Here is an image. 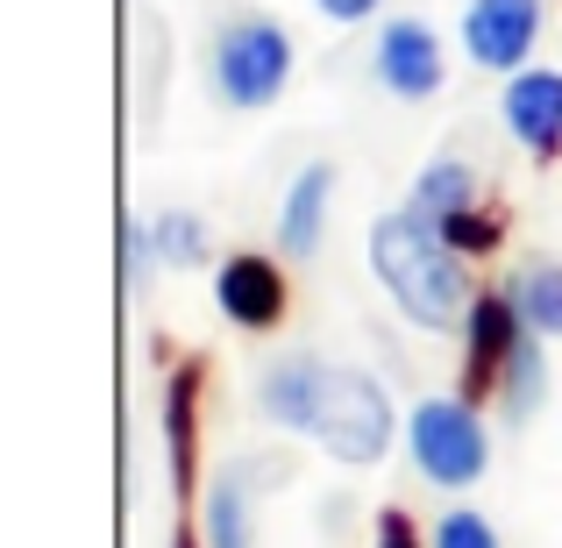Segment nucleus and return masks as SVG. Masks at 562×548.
<instances>
[{"instance_id": "obj_9", "label": "nucleus", "mask_w": 562, "mask_h": 548, "mask_svg": "<svg viewBox=\"0 0 562 548\" xmlns=\"http://www.w3.org/2000/svg\"><path fill=\"white\" fill-rule=\"evenodd\" d=\"M328 370L335 364H321L314 349H292V357L263 364V378H257L263 421L285 427V435H306V427H314V413H321V392H328Z\"/></svg>"}, {"instance_id": "obj_13", "label": "nucleus", "mask_w": 562, "mask_h": 548, "mask_svg": "<svg viewBox=\"0 0 562 548\" xmlns=\"http://www.w3.org/2000/svg\"><path fill=\"white\" fill-rule=\"evenodd\" d=\"M541 343H549V335H535V328H527L520 343H513L506 370H498V384H492L498 413H506L513 427H527L541 406H549V357H541Z\"/></svg>"}, {"instance_id": "obj_7", "label": "nucleus", "mask_w": 562, "mask_h": 548, "mask_svg": "<svg viewBox=\"0 0 562 548\" xmlns=\"http://www.w3.org/2000/svg\"><path fill=\"white\" fill-rule=\"evenodd\" d=\"M498 122L527 157H555L562 150V71L549 65H520L498 93Z\"/></svg>"}, {"instance_id": "obj_21", "label": "nucleus", "mask_w": 562, "mask_h": 548, "mask_svg": "<svg viewBox=\"0 0 562 548\" xmlns=\"http://www.w3.org/2000/svg\"><path fill=\"white\" fill-rule=\"evenodd\" d=\"M378 548H420V535H413V521H406L398 506L378 513Z\"/></svg>"}, {"instance_id": "obj_12", "label": "nucleus", "mask_w": 562, "mask_h": 548, "mask_svg": "<svg viewBox=\"0 0 562 548\" xmlns=\"http://www.w3.org/2000/svg\"><path fill=\"white\" fill-rule=\"evenodd\" d=\"M328 214H335V165H306L285 186V200H278V249L285 257H314L321 235H328Z\"/></svg>"}, {"instance_id": "obj_16", "label": "nucleus", "mask_w": 562, "mask_h": 548, "mask_svg": "<svg viewBox=\"0 0 562 548\" xmlns=\"http://www.w3.org/2000/svg\"><path fill=\"white\" fill-rule=\"evenodd\" d=\"M150 235H157V257H165L171 271H200L206 264V221L186 214V206H165V214L150 221Z\"/></svg>"}, {"instance_id": "obj_3", "label": "nucleus", "mask_w": 562, "mask_h": 548, "mask_svg": "<svg viewBox=\"0 0 562 548\" xmlns=\"http://www.w3.org/2000/svg\"><path fill=\"white\" fill-rule=\"evenodd\" d=\"M406 456L435 492H470L492 463V435L470 399H420L406 421Z\"/></svg>"}, {"instance_id": "obj_5", "label": "nucleus", "mask_w": 562, "mask_h": 548, "mask_svg": "<svg viewBox=\"0 0 562 548\" xmlns=\"http://www.w3.org/2000/svg\"><path fill=\"white\" fill-rule=\"evenodd\" d=\"M371 79L392 100H435L441 79H449V51H441V36L420 22V14H398V22H384L378 43H371Z\"/></svg>"}, {"instance_id": "obj_17", "label": "nucleus", "mask_w": 562, "mask_h": 548, "mask_svg": "<svg viewBox=\"0 0 562 548\" xmlns=\"http://www.w3.org/2000/svg\"><path fill=\"white\" fill-rule=\"evenodd\" d=\"M165 441H171V470L186 484L192 478V370H179L165 392Z\"/></svg>"}, {"instance_id": "obj_14", "label": "nucleus", "mask_w": 562, "mask_h": 548, "mask_svg": "<svg viewBox=\"0 0 562 548\" xmlns=\"http://www.w3.org/2000/svg\"><path fill=\"white\" fill-rule=\"evenodd\" d=\"M406 206H413L420 221H435V228H449L456 214H470V206H477V171H470L463 157H435V165L413 179Z\"/></svg>"}, {"instance_id": "obj_4", "label": "nucleus", "mask_w": 562, "mask_h": 548, "mask_svg": "<svg viewBox=\"0 0 562 548\" xmlns=\"http://www.w3.org/2000/svg\"><path fill=\"white\" fill-rule=\"evenodd\" d=\"M392 399H384V384L371 378V370H328V392H321V413L306 435L321 441V449L335 456V463L349 470H371L384 449H392Z\"/></svg>"}, {"instance_id": "obj_1", "label": "nucleus", "mask_w": 562, "mask_h": 548, "mask_svg": "<svg viewBox=\"0 0 562 548\" xmlns=\"http://www.w3.org/2000/svg\"><path fill=\"white\" fill-rule=\"evenodd\" d=\"M371 271H378L384 300H392L413 328H427V335H463L470 300H477V292H470L463 249H456L435 221H420L413 206L378 214L371 221Z\"/></svg>"}, {"instance_id": "obj_2", "label": "nucleus", "mask_w": 562, "mask_h": 548, "mask_svg": "<svg viewBox=\"0 0 562 548\" xmlns=\"http://www.w3.org/2000/svg\"><path fill=\"white\" fill-rule=\"evenodd\" d=\"M206 71H214V93L228 108H271L292 79V36L271 14H228L214 29V51H206Z\"/></svg>"}, {"instance_id": "obj_15", "label": "nucleus", "mask_w": 562, "mask_h": 548, "mask_svg": "<svg viewBox=\"0 0 562 548\" xmlns=\"http://www.w3.org/2000/svg\"><path fill=\"white\" fill-rule=\"evenodd\" d=\"M513 306H520V321L535 335H562V264L555 257H535V264H520V271H513Z\"/></svg>"}, {"instance_id": "obj_8", "label": "nucleus", "mask_w": 562, "mask_h": 548, "mask_svg": "<svg viewBox=\"0 0 562 548\" xmlns=\"http://www.w3.org/2000/svg\"><path fill=\"white\" fill-rule=\"evenodd\" d=\"M520 335H527V321L513 306V292H477L470 300V321H463V384L470 392H492Z\"/></svg>"}, {"instance_id": "obj_11", "label": "nucleus", "mask_w": 562, "mask_h": 548, "mask_svg": "<svg viewBox=\"0 0 562 548\" xmlns=\"http://www.w3.org/2000/svg\"><path fill=\"white\" fill-rule=\"evenodd\" d=\"M257 478L263 463H228L200 499V541L206 548H257Z\"/></svg>"}, {"instance_id": "obj_20", "label": "nucleus", "mask_w": 562, "mask_h": 548, "mask_svg": "<svg viewBox=\"0 0 562 548\" xmlns=\"http://www.w3.org/2000/svg\"><path fill=\"white\" fill-rule=\"evenodd\" d=\"M441 235H449V243L463 249V257H484V249L498 243V221H484L477 206H470V214H456V221H449V228H441Z\"/></svg>"}, {"instance_id": "obj_10", "label": "nucleus", "mask_w": 562, "mask_h": 548, "mask_svg": "<svg viewBox=\"0 0 562 548\" xmlns=\"http://www.w3.org/2000/svg\"><path fill=\"white\" fill-rule=\"evenodd\" d=\"M214 300L235 328H278L285 321V271L271 257H257V249H243V257H228L214 271Z\"/></svg>"}, {"instance_id": "obj_6", "label": "nucleus", "mask_w": 562, "mask_h": 548, "mask_svg": "<svg viewBox=\"0 0 562 548\" xmlns=\"http://www.w3.org/2000/svg\"><path fill=\"white\" fill-rule=\"evenodd\" d=\"M541 14H549L541 0H470L463 8V57L477 71L513 79L541 43Z\"/></svg>"}, {"instance_id": "obj_19", "label": "nucleus", "mask_w": 562, "mask_h": 548, "mask_svg": "<svg viewBox=\"0 0 562 548\" xmlns=\"http://www.w3.org/2000/svg\"><path fill=\"white\" fill-rule=\"evenodd\" d=\"M122 249H128V292L143 300V286H150V271L165 264V257H157V235H150V221H128V228H122Z\"/></svg>"}, {"instance_id": "obj_22", "label": "nucleus", "mask_w": 562, "mask_h": 548, "mask_svg": "<svg viewBox=\"0 0 562 548\" xmlns=\"http://www.w3.org/2000/svg\"><path fill=\"white\" fill-rule=\"evenodd\" d=\"M314 8L328 14V22H342V29H349V22H371V14L384 8V0H314Z\"/></svg>"}, {"instance_id": "obj_18", "label": "nucleus", "mask_w": 562, "mask_h": 548, "mask_svg": "<svg viewBox=\"0 0 562 548\" xmlns=\"http://www.w3.org/2000/svg\"><path fill=\"white\" fill-rule=\"evenodd\" d=\"M427 548H498V527L484 521V513L456 506V513H441V521H435V535H427Z\"/></svg>"}]
</instances>
